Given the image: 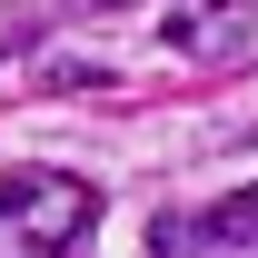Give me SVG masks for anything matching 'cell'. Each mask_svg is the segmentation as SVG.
<instances>
[{
  "label": "cell",
  "mask_w": 258,
  "mask_h": 258,
  "mask_svg": "<svg viewBox=\"0 0 258 258\" xmlns=\"http://www.w3.org/2000/svg\"><path fill=\"white\" fill-rule=\"evenodd\" d=\"M99 199L70 169H10L0 179V258H70L90 238Z\"/></svg>",
  "instance_id": "1"
},
{
  "label": "cell",
  "mask_w": 258,
  "mask_h": 258,
  "mask_svg": "<svg viewBox=\"0 0 258 258\" xmlns=\"http://www.w3.org/2000/svg\"><path fill=\"white\" fill-rule=\"evenodd\" d=\"M169 50L179 60H238L248 50V0H179L169 10Z\"/></svg>",
  "instance_id": "3"
},
{
  "label": "cell",
  "mask_w": 258,
  "mask_h": 258,
  "mask_svg": "<svg viewBox=\"0 0 258 258\" xmlns=\"http://www.w3.org/2000/svg\"><path fill=\"white\" fill-rule=\"evenodd\" d=\"M159 258H258V179L199 219H159Z\"/></svg>",
  "instance_id": "2"
}]
</instances>
